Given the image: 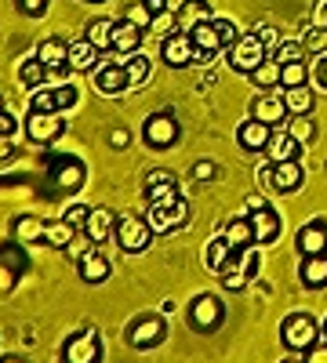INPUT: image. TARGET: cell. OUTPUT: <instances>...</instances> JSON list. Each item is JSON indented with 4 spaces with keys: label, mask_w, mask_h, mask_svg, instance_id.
I'll use <instances>...</instances> for the list:
<instances>
[{
    "label": "cell",
    "mask_w": 327,
    "mask_h": 363,
    "mask_svg": "<svg viewBox=\"0 0 327 363\" xmlns=\"http://www.w3.org/2000/svg\"><path fill=\"white\" fill-rule=\"evenodd\" d=\"M258 182H262L265 189L280 193V196H291V193L302 189L306 171H302L299 160H270L265 167H258Z\"/></svg>",
    "instance_id": "cell-1"
},
{
    "label": "cell",
    "mask_w": 327,
    "mask_h": 363,
    "mask_svg": "<svg viewBox=\"0 0 327 363\" xmlns=\"http://www.w3.org/2000/svg\"><path fill=\"white\" fill-rule=\"evenodd\" d=\"M280 342L287 352H306L320 342V323L309 313H291L280 323Z\"/></svg>",
    "instance_id": "cell-2"
},
{
    "label": "cell",
    "mask_w": 327,
    "mask_h": 363,
    "mask_svg": "<svg viewBox=\"0 0 327 363\" xmlns=\"http://www.w3.org/2000/svg\"><path fill=\"white\" fill-rule=\"evenodd\" d=\"M113 236H116V247L121 251H128V255H142V251H150V244H153V229H150V222L145 218H138V215H124V218H116V229H113Z\"/></svg>",
    "instance_id": "cell-3"
},
{
    "label": "cell",
    "mask_w": 327,
    "mask_h": 363,
    "mask_svg": "<svg viewBox=\"0 0 327 363\" xmlns=\"http://www.w3.org/2000/svg\"><path fill=\"white\" fill-rule=\"evenodd\" d=\"M84 182H87V164H84L80 157L62 153V157H55V160H51V186H55L58 193L73 196V193L84 189Z\"/></svg>",
    "instance_id": "cell-4"
},
{
    "label": "cell",
    "mask_w": 327,
    "mask_h": 363,
    "mask_svg": "<svg viewBox=\"0 0 327 363\" xmlns=\"http://www.w3.org/2000/svg\"><path fill=\"white\" fill-rule=\"evenodd\" d=\"M255 272H258V251L248 247V251H236L222 269H218V280L226 291H244L251 280H255Z\"/></svg>",
    "instance_id": "cell-5"
},
{
    "label": "cell",
    "mask_w": 327,
    "mask_h": 363,
    "mask_svg": "<svg viewBox=\"0 0 327 363\" xmlns=\"http://www.w3.org/2000/svg\"><path fill=\"white\" fill-rule=\"evenodd\" d=\"M164 338H167V323H164V316H157V313H142V316H135V320L128 323V345L138 349V352L157 349Z\"/></svg>",
    "instance_id": "cell-6"
},
{
    "label": "cell",
    "mask_w": 327,
    "mask_h": 363,
    "mask_svg": "<svg viewBox=\"0 0 327 363\" xmlns=\"http://www.w3.org/2000/svg\"><path fill=\"white\" fill-rule=\"evenodd\" d=\"M226 320V306L218 294H196L189 301V327L200 330V335H211V330H218Z\"/></svg>",
    "instance_id": "cell-7"
},
{
    "label": "cell",
    "mask_w": 327,
    "mask_h": 363,
    "mask_svg": "<svg viewBox=\"0 0 327 363\" xmlns=\"http://www.w3.org/2000/svg\"><path fill=\"white\" fill-rule=\"evenodd\" d=\"M26 138L33 142V145H51L66 135V120L62 113H37V109H29L26 113Z\"/></svg>",
    "instance_id": "cell-8"
},
{
    "label": "cell",
    "mask_w": 327,
    "mask_h": 363,
    "mask_svg": "<svg viewBox=\"0 0 327 363\" xmlns=\"http://www.w3.org/2000/svg\"><path fill=\"white\" fill-rule=\"evenodd\" d=\"M178 135H182V128H178L174 113H153V116H145V124H142V142L150 149H171L178 142Z\"/></svg>",
    "instance_id": "cell-9"
},
{
    "label": "cell",
    "mask_w": 327,
    "mask_h": 363,
    "mask_svg": "<svg viewBox=\"0 0 327 363\" xmlns=\"http://www.w3.org/2000/svg\"><path fill=\"white\" fill-rule=\"evenodd\" d=\"M265 58H270V48H265L255 33H240V40H236L233 48H229V69H236V73H248L251 77V69H258Z\"/></svg>",
    "instance_id": "cell-10"
},
{
    "label": "cell",
    "mask_w": 327,
    "mask_h": 363,
    "mask_svg": "<svg viewBox=\"0 0 327 363\" xmlns=\"http://www.w3.org/2000/svg\"><path fill=\"white\" fill-rule=\"evenodd\" d=\"M145 203H157V207H174L182 200L178 193V178L167 171V167H157V171H145Z\"/></svg>",
    "instance_id": "cell-11"
},
{
    "label": "cell",
    "mask_w": 327,
    "mask_h": 363,
    "mask_svg": "<svg viewBox=\"0 0 327 363\" xmlns=\"http://www.w3.org/2000/svg\"><path fill=\"white\" fill-rule=\"evenodd\" d=\"M62 363H102L99 330L84 327V330H77V335H70L66 345H62Z\"/></svg>",
    "instance_id": "cell-12"
},
{
    "label": "cell",
    "mask_w": 327,
    "mask_h": 363,
    "mask_svg": "<svg viewBox=\"0 0 327 363\" xmlns=\"http://www.w3.org/2000/svg\"><path fill=\"white\" fill-rule=\"evenodd\" d=\"M26 251L29 247L15 244V240L8 247H0V294H11L18 287V277L29 269V255Z\"/></svg>",
    "instance_id": "cell-13"
},
{
    "label": "cell",
    "mask_w": 327,
    "mask_h": 363,
    "mask_svg": "<svg viewBox=\"0 0 327 363\" xmlns=\"http://www.w3.org/2000/svg\"><path fill=\"white\" fill-rule=\"evenodd\" d=\"M160 58H164L171 69H186V66H193L196 58H200V51H196V44H193L189 33L174 29V33H167L164 44H160Z\"/></svg>",
    "instance_id": "cell-14"
},
{
    "label": "cell",
    "mask_w": 327,
    "mask_h": 363,
    "mask_svg": "<svg viewBox=\"0 0 327 363\" xmlns=\"http://www.w3.org/2000/svg\"><path fill=\"white\" fill-rule=\"evenodd\" d=\"M145 222H150L153 233L186 229V225H189V200H178L174 207H157V203H150V211H145Z\"/></svg>",
    "instance_id": "cell-15"
},
{
    "label": "cell",
    "mask_w": 327,
    "mask_h": 363,
    "mask_svg": "<svg viewBox=\"0 0 327 363\" xmlns=\"http://www.w3.org/2000/svg\"><path fill=\"white\" fill-rule=\"evenodd\" d=\"M251 229H255V244H273V240L280 236V229H284V222H280V215H277V211L270 207V203H265V207H258V211H251Z\"/></svg>",
    "instance_id": "cell-16"
},
{
    "label": "cell",
    "mask_w": 327,
    "mask_h": 363,
    "mask_svg": "<svg viewBox=\"0 0 327 363\" xmlns=\"http://www.w3.org/2000/svg\"><path fill=\"white\" fill-rule=\"evenodd\" d=\"M37 58L48 66V73H66L70 69V40L62 37H44L37 48Z\"/></svg>",
    "instance_id": "cell-17"
},
{
    "label": "cell",
    "mask_w": 327,
    "mask_h": 363,
    "mask_svg": "<svg viewBox=\"0 0 327 363\" xmlns=\"http://www.w3.org/2000/svg\"><path fill=\"white\" fill-rule=\"evenodd\" d=\"M251 116L262 120V124L270 128H280L287 120V106H284V95H270V91H262V95L251 102Z\"/></svg>",
    "instance_id": "cell-18"
},
{
    "label": "cell",
    "mask_w": 327,
    "mask_h": 363,
    "mask_svg": "<svg viewBox=\"0 0 327 363\" xmlns=\"http://www.w3.org/2000/svg\"><path fill=\"white\" fill-rule=\"evenodd\" d=\"M270 135H273V128L262 124V120H255V116H248L244 124L236 128V142H240V149H248V153H265Z\"/></svg>",
    "instance_id": "cell-19"
},
{
    "label": "cell",
    "mask_w": 327,
    "mask_h": 363,
    "mask_svg": "<svg viewBox=\"0 0 327 363\" xmlns=\"http://www.w3.org/2000/svg\"><path fill=\"white\" fill-rule=\"evenodd\" d=\"M99 66H102V51L87 37L70 44V73H95Z\"/></svg>",
    "instance_id": "cell-20"
},
{
    "label": "cell",
    "mask_w": 327,
    "mask_h": 363,
    "mask_svg": "<svg viewBox=\"0 0 327 363\" xmlns=\"http://www.w3.org/2000/svg\"><path fill=\"white\" fill-rule=\"evenodd\" d=\"M44 229H48V222L37 218V215H15L11 240L22 244V247H33V244H44Z\"/></svg>",
    "instance_id": "cell-21"
},
{
    "label": "cell",
    "mask_w": 327,
    "mask_h": 363,
    "mask_svg": "<svg viewBox=\"0 0 327 363\" xmlns=\"http://www.w3.org/2000/svg\"><path fill=\"white\" fill-rule=\"evenodd\" d=\"M193 44H196V51H200V58L196 62H204V58H211L215 51H222L226 44H222V29H218V18H207V22H200L196 29H193Z\"/></svg>",
    "instance_id": "cell-22"
},
{
    "label": "cell",
    "mask_w": 327,
    "mask_h": 363,
    "mask_svg": "<svg viewBox=\"0 0 327 363\" xmlns=\"http://www.w3.org/2000/svg\"><path fill=\"white\" fill-rule=\"evenodd\" d=\"M265 157L270 160H299L302 157V142L294 138L287 128H273L270 145H265Z\"/></svg>",
    "instance_id": "cell-23"
},
{
    "label": "cell",
    "mask_w": 327,
    "mask_h": 363,
    "mask_svg": "<svg viewBox=\"0 0 327 363\" xmlns=\"http://www.w3.org/2000/svg\"><path fill=\"white\" fill-rule=\"evenodd\" d=\"M95 87L102 91V95H121V91H128L131 80H128L124 62H106V66H99V69H95Z\"/></svg>",
    "instance_id": "cell-24"
},
{
    "label": "cell",
    "mask_w": 327,
    "mask_h": 363,
    "mask_svg": "<svg viewBox=\"0 0 327 363\" xmlns=\"http://www.w3.org/2000/svg\"><path fill=\"white\" fill-rule=\"evenodd\" d=\"M294 247H299V255H327V225L323 222H306L299 229V236H294Z\"/></svg>",
    "instance_id": "cell-25"
},
{
    "label": "cell",
    "mask_w": 327,
    "mask_h": 363,
    "mask_svg": "<svg viewBox=\"0 0 327 363\" xmlns=\"http://www.w3.org/2000/svg\"><path fill=\"white\" fill-rule=\"evenodd\" d=\"M207 18H211V4H207V0H186V4L174 11V26L182 29V33H193V29Z\"/></svg>",
    "instance_id": "cell-26"
},
{
    "label": "cell",
    "mask_w": 327,
    "mask_h": 363,
    "mask_svg": "<svg viewBox=\"0 0 327 363\" xmlns=\"http://www.w3.org/2000/svg\"><path fill=\"white\" fill-rule=\"evenodd\" d=\"M299 280H302V287H309V291L327 287V255H306L302 265H299Z\"/></svg>",
    "instance_id": "cell-27"
},
{
    "label": "cell",
    "mask_w": 327,
    "mask_h": 363,
    "mask_svg": "<svg viewBox=\"0 0 327 363\" xmlns=\"http://www.w3.org/2000/svg\"><path fill=\"white\" fill-rule=\"evenodd\" d=\"M113 229H116V215L109 207H92V215H87V225H84V233L95 240V244H106V240L113 236Z\"/></svg>",
    "instance_id": "cell-28"
},
{
    "label": "cell",
    "mask_w": 327,
    "mask_h": 363,
    "mask_svg": "<svg viewBox=\"0 0 327 363\" xmlns=\"http://www.w3.org/2000/svg\"><path fill=\"white\" fill-rule=\"evenodd\" d=\"M77 272H80L84 284H106L113 269H109V258H106V255L92 251V255H84V258L77 262Z\"/></svg>",
    "instance_id": "cell-29"
},
{
    "label": "cell",
    "mask_w": 327,
    "mask_h": 363,
    "mask_svg": "<svg viewBox=\"0 0 327 363\" xmlns=\"http://www.w3.org/2000/svg\"><path fill=\"white\" fill-rule=\"evenodd\" d=\"M142 29L138 26H131L128 18H121V22H116L113 26V51L116 55H135L138 51V44H142Z\"/></svg>",
    "instance_id": "cell-30"
},
{
    "label": "cell",
    "mask_w": 327,
    "mask_h": 363,
    "mask_svg": "<svg viewBox=\"0 0 327 363\" xmlns=\"http://www.w3.org/2000/svg\"><path fill=\"white\" fill-rule=\"evenodd\" d=\"M222 236L233 244V251H248V247H255V229H251V218H248V215H236V218H229Z\"/></svg>",
    "instance_id": "cell-31"
},
{
    "label": "cell",
    "mask_w": 327,
    "mask_h": 363,
    "mask_svg": "<svg viewBox=\"0 0 327 363\" xmlns=\"http://www.w3.org/2000/svg\"><path fill=\"white\" fill-rule=\"evenodd\" d=\"M284 106H287V116H309L316 99H313V87L302 84V87H284Z\"/></svg>",
    "instance_id": "cell-32"
},
{
    "label": "cell",
    "mask_w": 327,
    "mask_h": 363,
    "mask_svg": "<svg viewBox=\"0 0 327 363\" xmlns=\"http://www.w3.org/2000/svg\"><path fill=\"white\" fill-rule=\"evenodd\" d=\"M77 225H70L66 218H55V222H48V229H44V244L48 247H55V251H66L73 240H77Z\"/></svg>",
    "instance_id": "cell-33"
},
{
    "label": "cell",
    "mask_w": 327,
    "mask_h": 363,
    "mask_svg": "<svg viewBox=\"0 0 327 363\" xmlns=\"http://www.w3.org/2000/svg\"><path fill=\"white\" fill-rule=\"evenodd\" d=\"M51 73H48V66L40 62V58L33 55V58H26V62L18 66V84L22 87H29V91H37V87H44V80H48Z\"/></svg>",
    "instance_id": "cell-34"
},
{
    "label": "cell",
    "mask_w": 327,
    "mask_h": 363,
    "mask_svg": "<svg viewBox=\"0 0 327 363\" xmlns=\"http://www.w3.org/2000/svg\"><path fill=\"white\" fill-rule=\"evenodd\" d=\"M113 18H92V22H87V40H92L99 51H113Z\"/></svg>",
    "instance_id": "cell-35"
},
{
    "label": "cell",
    "mask_w": 327,
    "mask_h": 363,
    "mask_svg": "<svg viewBox=\"0 0 327 363\" xmlns=\"http://www.w3.org/2000/svg\"><path fill=\"white\" fill-rule=\"evenodd\" d=\"M251 84H255L258 91H273V87H280V62H277V58H265L258 69H251Z\"/></svg>",
    "instance_id": "cell-36"
},
{
    "label": "cell",
    "mask_w": 327,
    "mask_h": 363,
    "mask_svg": "<svg viewBox=\"0 0 327 363\" xmlns=\"http://www.w3.org/2000/svg\"><path fill=\"white\" fill-rule=\"evenodd\" d=\"M233 255H236V251H233L229 240H226V236H215L211 244H207V251H204V262H207V269H211V272H218Z\"/></svg>",
    "instance_id": "cell-37"
},
{
    "label": "cell",
    "mask_w": 327,
    "mask_h": 363,
    "mask_svg": "<svg viewBox=\"0 0 327 363\" xmlns=\"http://www.w3.org/2000/svg\"><path fill=\"white\" fill-rule=\"evenodd\" d=\"M124 69H128V80H131V87H142L145 80L153 77V62H150V55H131L128 62H124Z\"/></svg>",
    "instance_id": "cell-38"
},
{
    "label": "cell",
    "mask_w": 327,
    "mask_h": 363,
    "mask_svg": "<svg viewBox=\"0 0 327 363\" xmlns=\"http://www.w3.org/2000/svg\"><path fill=\"white\" fill-rule=\"evenodd\" d=\"M309 84V66L306 62H284L280 66V87H302Z\"/></svg>",
    "instance_id": "cell-39"
},
{
    "label": "cell",
    "mask_w": 327,
    "mask_h": 363,
    "mask_svg": "<svg viewBox=\"0 0 327 363\" xmlns=\"http://www.w3.org/2000/svg\"><path fill=\"white\" fill-rule=\"evenodd\" d=\"M287 131H291L294 138H299L302 145H309V142L316 138V124H313V113H309V116H291Z\"/></svg>",
    "instance_id": "cell-40"
},
{
    "label": "cell",
    "mask_w": 327,
    "mask_h": 363,
    "mask_svg": "<svg viewBox=\"0 0 327 363\" xmlns=\"http://www.w3.org/2000/svg\"><path fill=\"white\" fill-rule=\"evenodd\" d=\"M29 109H37V113H58L55 87H37L33 95H29Z\"/></svg>",
    "instance_id": "cell-41"
},
{
    "label": "cell",
    "mask_w": 327,
    "mask_h": 363,
    "mask_svg": "<svg viewBox=\"0 0 327 363\" xmlns=\"http://www.w3.org/2000/svg\"><path fill=\"white\" fill-rule=\"evenodd\" d=\"M277 62H306V44L299 40H280V51H277Z\"/></svg>",
    "instance_id": "cell-42"
},
{
    "label": "cell",
    "mask_w": 327,
    "mask_h": 363,
    "mask_svg": "<svg viewBox=\"0 0 327 363\" xmlns=\"http://www.w3.org/2000/svg\"><path fill=\"white\" fill-rule=\"evenodd\" d=\"M124 18H128L131 26H138V29H142V33H145V29H150V26H153V11H150V8H145V4H142V0H138V4H131V8L124 11Z\"/></svg>",
    "instance_id": "cell-43"
},
{
    "label": "cell",
    "mask_w": 327,
    "mask_h": 363,
    "mask_svg": "<svg viewBox=\"0 0 327 363\" xmlns=\"http://www.w3.org/2000/svg\"><path fill=\"white\" fill-rule=\"evenodd\" d=\"M55 102H58V113H66V109H73L80 102V91L70 87V84H58L55 87Z\"/></svg>",
    "instance_id": "cell-44"
},
{
    "label": "cell",
    "mask_w": 327,
    "mask_h": 363,
    "mask_svg": "<svg viewBox=\"0 0 327 363\" xmlns=\"http://www.w3.org/2000/svg\"><path fill=\"white\" fill-rule=\"evenodd\" d=\"M193 178L200 182V186L215 182V178H218V164H211V160H196V164H193Z\"/></svg>",
    "instance_id": "cell-45"
},
{
    "label": "cell",
    "mask_w": 327,
    "mask_h": 363,
    "mask_svg": "<svg viewBox=\"0 0 327 363\" xmlns=\"http://www.w3.org/2000/svg\"><path fill=\"white\" fill-rule=\"evenodd\" d=\"M48 4H51V0H15V8H18L26 18H40V15L48 11Z\"/></svg>",
    "instance_id": "cell-46"
},
{
    "label": "cell",
    "mask_w": 327,
    "mask_h": 363,
    "mask_svg": "<svg viewBox=\"0 0 327 363\" xmlns=\"http://www.w3.org/2000/svg\"><path fill=\"white\" fill-rule=\"evenodd\" d=\"M87 215H92V207H87V203H73V207L66 211L62 218H66L70 225H77V229L84 233V225H87Z\"/></svg>",
    "instance_id": "cell-47"
},
{
    "label": "cell",
    "mask_w": 327,
    "mask_h": 363,
    "mask_svg": "<svg viewBox=\"0 0 327 363\" xmlns=\"http://www.w3.org/2000/svg\"><path fill=\"white\" fill-rule=\"evenodd\" d=\"M309 80H313L320 91H327V55H320L316 62H313V69H309Z\"/></svg>",
    "instance_id": "cell-48"
},
{
    "label": "cell",
    "mask_w": 327,
    "mask_h": 363,
    "mask_svg": "<svg viewBox=\"0 0 327 363\" xmlns=\"http://www.w3.org/2000/svg\"><path fill=\"white\" fill-rule=\"evenodd\" d=\"M306 48H313V51H327V29L323 26H316V29H309V33H306Z\"/></svg>",
    "instance_id": "cell-49"
},
{
    "label": "cell",
    "mask_w": 327,
    "mask_h": 363,
    "mask_svg": "<svg viewBox=\"0 0 327 363\" xmlns=\"http://www.w3.org/2000/svg\"><path fill=\"white\" fill-rule=\"evenodd\" d=\"M218 29H222V44H226V48H233L236 40H240V29H236L229 18H218Z\"/></svg>",
    "instance_id": "cell-50"
},
{
    "label": "cell",
    "mask_w": 327,
    "mask_h": 363,
    "mask_svg": "<svg viewBox=\"0 0 327 363\" xmlns=\"http://www.w3.org/2000/svg\"><path fill=\"white\" fill-rule=\"evenodd\" d=\"M255 37H258L265 48H277V44H280V33H277L273 26H258V29H255Z\"/></svg>",
    "instance_id": "cell-51"
},
{
    "label": "cell",
    "mask_w": 327,
    "mask_h": 363,
    "mask_svg": "<svg viewBox=\"0 0 327 363\" xmlns=\"http://www.w3.org/2000/svg\"><path fill=\"white\" fill-rule=\"evenodd\" d=\"M302 356H306V363H327V342L320 338V342H316L313 349H306Z\"/></svg>",
    "instance_id": "cell-52"
},
{
    "label": "cell",
    "mask_w": 327,
    "mask_h": 363,
    "mask_svg": "<svg viewBox=\"0 0 327 363\" xmlns=\"http://www.w3.org/2000/svg\"><path fill=\"white\" fill-rule=\"evenodd\" d=\"M15 157V142H11V135H0V164H8Z\"/></svg>",
    "instance_id": "cell-53"
},
{
    "label": "cell",
    "mask_w": 327,
    "mask_h": 363,
    "mask_svg": "<svg viewBox=\"0 0 327 363\" xmlns=\"http://www.w3.org/2000/svg\"><path fill=\"white\" fill-rule=\"evenodd\" d=\"M128 142H131V135H128L124 128H113V131H109V145H116V149H124Z\"/></svg>",
    "instance_id": "cell-54"
},
{
    "label": "cell",
    "mask_w": 327,
    "mask_h": 363,
    "mask_svg": "<svg viewBox=\"0 0 327 363\" xmlns=\"http://www.w3.org/2000/svg\"><path fill=\"white\" fill-rule=\"evenodd\" d=\"M15 131V116L8 109H0V135H11Z\"/></svg>",
    "instance_id": "cell-55"
},
{
    "label": "cell",
    "mask_w": 327,
    "mask_h": 363,
    "mask_svg": "<svg viewBox=\"0 0 327 363\" xmlns=\"http://www.w3.org/2000/svg\"><path fill=\"white\" fill-rule=\"evenodd\" d=\"M142 4H145V8H150V11H153V18L167 11V0H142Z\"/></svg>",
    "instance_id": "cell-56"
},
{
    "label": "cell",
    "mask_w": 327,
    "mask_h": 363,
    "mask_svg": "<svg viewBox=\"0 0 327 363\" xmlns=\"http://www.w3.org/2000/svg\"><path fill=\"white\" fill-rule=\"evenodd\" d=\"M258 207H265V196H248V215H251V211H258Z\"/></svg>",
    "instance_id": "cell-57"
},
{
    "label": "cell",
    "mask_w": 327,
    "mask_h": 363,
    "mask_svg": "<svg viewBox=\"0 0 327 363\" xmlns=\"http://www.w3.org/2000/svg\"><path fill=\"white\" fill-rule=\"evenodd\" d=\"M280 363H306V356H299V352H291L287 359H280Z\"/></svg>",
    "instance_id": "cell-58"
},
{
    "label": "cell",
    "mask_w": 327,
    "mask_h": 363,
    "mask_svg": "<svg viewBox=\"0 0 327 363\" xmlns=\"http://www.w3.org/2000/svg\"><path fill=\"white\" fill-rule=\"evenodd\" d=\"M0 363H26L22 356H0Z\"/></svg>",
    "instance_id": "cell-59"
},
{
    "label": "cell",
    "mask_w": 327,
    "mask_h": 363,
    "mask_svg": "<svg viewBox=\"0 0 327 363\" xmlns=\"http://www.w3.org/2000/svg\"><path fill=\"white\" fill-rule=\"evenodd\" d=\"M320 338L327 342V320H323V327H320Z\"/></svg>",
    "instance_id": "cell-60"
},
{
    "label": "cell",
    "mask_w": 327,
    "mask_h": 363,
    "mask_svg": "<svg viewBox=\"0 0 327 363\" xmlns=\"http://www.w3.org/2000/svg\"><path fill=\"white\" fill-rule=\"evenodd\" d=\"M87 4H106V0H87Z\"/></svg>",
    "instance_id": "cell-61"
},
{
    "label": "cell",
    "mask_w": 327,
    "mask_h": 363,
    "mask_svg": "<svg viewBox=\"0 0 327 363\" xmlns=\"http://www.w3.org/2000/svg\"><path fill=\"white\" fill-rule=\"evenodd\" d=\"M0 109H4V95H0Z\"/></svg>",
    "instance_id": "cell-62"
}]
</instances>
